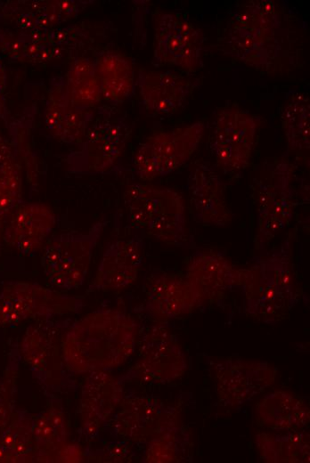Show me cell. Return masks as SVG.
Masks as SVG:
<instances>
[{
  "label": "cell",
  "instance_id": "6da1fadb",
  "mask_svg": "<svg viewBox=\"0 0 310 463\" xmlns=\"http://www.w3.org/2000/svg\"><path fill=\"white\" fill-rule=\"evenodd\" d=\"M138 325L126 313L102 308L72 321L66 329L61 349L72 375L110 371L134 353Z\"/></svg>",
  "mask_w": 310,
  "mask_h": 463
},
{
  "label": "cell",
  "instance_id": "7a4b0ae2",
  "mask_svg": "<svg viewBox=\"0 0 310 463\" xmlns=\"http://www.w3.org/2000/svg\"><path fill=\"white\" fill-rule=\"evenodd\" d=\"M223 46L233 59L271 73L288 54L282 14L272 0H249L235 8L224 30Z\"/></svg>",
  "mask_w": 310,
  "mask_h": 463
},
{
  "label": "cell",
  "instance_id": "3957f363",
  "mask_svg": "<svg viewBox=\"0 0 310 463\" xmlns=\"http://www.w3.org/2000/svg\"><path fill=\"white\" fill-rule=\"evenodd\" d=\"M241 286L250 315L266 322L284 317L297 297L290 240L249 269H243Z\"/></svg>",
  "mask_w": 310,
  "mask_h": 463
},
{
  "label": "cell",
  "instance_id": "277c9868",
  "mask_svg": "<svg viewBox=\"0 0 310 463\" xmlns=\"http://www.w3.org/2000/svg\"><path fill=\"white\" fill-rule=\"evenodd\" d=\"M123 200L130 223L147 236L170 246L189 244L184 201L176 191L135 183L126 188Z\"/></svg>",
  "mask_w": 310,
  "mask_h": 463
},
{
  "label": "cell",
  "instance_id": "5b68a950",
  "mask_svg": "<svg viewBox=\"0 0 310 463\" xmlns=\"http://www.w3.org/2000/svg\"><path fill=\"white\" fill-rule=\"evenodd\" d=\"M71 321L68 318L38 320L22 337L20 354L46 395L77 388L61 349L62 336Z\"/></svg>",
  "mask_w": 310,
  "mask_h": 463
},
{
  "label": "cell",
  "instance_id": "8992f818",
  "mask_svg": "<svg viewBox=\"0 0 310 463\" xmlns=\"http://www.w3.org/2000/svg\"><path fill=\"white\" fill-rule=\"evenodd\" d=\"M105 225L106 222L101 220L86 232H66L48 239L40 262L45 279L53 287L72 290L84 283Z\"/></svg>",
  "mask_w": 310,
  "mask_h": 463
},
{
  "label": "cell",
  "instance_id": "52a82bcc",
  "mask_svg": "<svg viewBox=\"0 0 310 463\" xmlns=\"http://www.w3.org/2000/svg\"><path fill=\"white\" fill-rule=\"evenodd\" d=\"M85 299L36 282L10 281L0 292V328L82 311Z\"/></svg>",
  "mask_w": 310,
  "mask_h": 463
},
{
  "label": "cell",
  "instance_id": "ba28073f",
  "mask_svg": "<svg viewBox=\"0 0 310 463\" xmlns=\"http://www.w3.org/2000/svg\"><path fill=\"white\" fill-rule=\"evenodd\" d=\"M204 131V123L196 121L148 136L134 157L138 177L143 181H151L178 169L197 150Z\"/></svg>",
  "mask_w": 310,
  "mask_h": 463
},
{
  "label": "cell",
  "instance_id": "9c48e42d",
  "mask_svg": "<svg viewBox=\"0 0 310 463\" xmlns=\"http://www.w3.org/2000/svg\"><path fill=\"white\" fill-rule=\"evenodd\" d=\"M293 176L294 167L281 159L271 164L258 180L256 241L260 248L292 220L295 211Z\"/></svg>",
  "mask_w": 310,
  "mask_h": 463
},
{
  "label": "cell",
  "instance_id": "30bf717a",
  "mask_svg": "<svg viewBox=\"0 0 310 463\" xmlns=\"http://www.w3.org/2000/svg\"><path fill=\"white\" fill-rule=\"evenodd\" d=\"M132 134L125 118H102L91 125L78 149L66 158L68 171L76 175L103 174L119 160Z\"/></svg>",
  "mask_w": 310,
  "mask_h": 463
},
{
  "label": "cell",
  "instance_id": "8fae6325",
  "mask_svg": "<svg viewBox=\"0 0 310 463\" xmlns=\"http://www.w3.org/2000/svg\"><path fill=\"white\" fill-rule=\"evenodd\" d=\"M204 36L201 29L172 12H159L154 22L152 63L194 72L203 66Z\"/></svg>",
  "mask_w": 310,
  "mask_h": 463
},
{
  "label": "cell",
  "instance_id": "7c38bea8",
  "mask_svg": "<svg viewBox=\"0 0 310 463\" xmlns=\"http://www.w3.org/2000/svg\"><path fill=\"white\" fill-rule=\"evenodd\" d=\"M259 118L236 106L220 109L215 118L211 150L224 170L245 169L255 148Z\"/></svg>",
  "mask_w": 310,
  "mask_h": 463
},
{
  "label": "cell",
  "instance_id": "4fadbf2b",
  "mask_svg": "<svg viewBox=\"0 0 310 463\" xmlns=\"http://www.w3.org/2000/svg\"><path fill=\"white\" fill-rule=\"evenodd\" d=\"M118 407L106 424L123 441L148 443L178 426L176 410L156 398L133 396L122 399Z\"/></svg>",
  "mask_w": 310,
  "mask_h": 463
},
{
  "label": "cell",
  "instance_id": "5bb4252c",
  "mask_svg": "<svg viewBox=\"0 0 310 463\" xmlns=\"http://www.w3.org/2000/svg\"><path fill=\"white\" fill-rule=\"evenodd\" d=\"M186 368V356L178 340L165 325L159 323L144 335L138 361L126 378L166 383L182 376Z\"/></svg>",
  "mask_w": 310,
  "mask_h": 463
},
{
  "label": "cell",
  "instance_id": "9a60e30c",
  "mask_svg": "<svg viewBox=\"0 0 310 463\" xmlns=\"http://www.w3.org/2000/svg\"><path fill=\"white\" fill-rule=\"evenodd\" d=\"M276 370L266 362L243 359L221 360L214 367L219 402L237 407L253 399L270 386Z\"/></svg>",
  "mask_w": 310,
  "mask_h": 463
},
{
  "label": "cell",
  "instance_id": "2e32d148",
  "mask_svg": "<svg viewBox=\"0 0 310 463\" xmlns=\"http://www.w3.org/2000/svg\"><path fill=\"white\" fill-rule=\"evenodd\" d=\"M123 399L122 382L108 371L88 373L81 388L79 436L94 440Z\"/></svg>",
  "mask_w": 310,
  "mask_h": 463
},
{
  "label": "cell",
  "instance_id": "e0dca14e",
  "mask_svg": "<svg viewBox=\"0 0 310 463\" xmlns=\"http://www.w3.org/2000/svg\"><path fill=\"white\" fill-rule=\"evenodd\" d=\"M143 254L144 242L140 236L110 242L86 293L120 290L134 283L142 268Z\"/></svg>",
  "mask_w": 310,
  "mask_h": 463
},
{
  "label": "cell",
  "instance_id": "ac0fdd59",
  "mask_svg": "<svg viewBox=\"0 0 310 463\" xmlns=\"http://www.w3.org/2000/svg\"><path fill=\"white\" fill-rule=\"evenodd\" d=\"M186 187L197 223L224 227L232 222V214L225 199L224 183L208 163L194 165Z\"/></svg>",
  "mask_w": 310,
  "mask_h": 463
},
{
  "label": "cell",
  "instance_id": "d6986e66",
  "mask_svg": "<svg viewBox=\"0 0 310 463\" xmlns=\"http://www.w3.org/2000/svg\"><path fill=\"white\" fill-rule=\"evenodd\" d=\"M56 224V215L43 202L21 201L9 218L3 243L24 256L43 248Z\"/></svg>",
  "mask_w": 310,
  "mask_h": 463
},
{
  "label": "cell",
  "instance_id": "ffe728a7",
  "mask_svg": "<svg viewBox=\"0 0 310 463\" xmlns=\"http://www.w3.org/2000/svg\"><path fill=\"white\" fill-rule=\"evenodd\" d=\"M201 303V297L185 275L159 272L148 279L144 309L156 320L185 315Z\"/></svg>",
  "mask_w": 310,
  "mask_h": 463
},
{
  "label": "cell",
  "instance_id": "44dd1931",
  "mask_svg": "<svg viewBox=\"0 0 310 463\" xmlns=\"http://www.w3.org/2000/svg\"><path fill=\"white\" fill-rule=\"evenodd\" d=\"M199 79L173 71L141 69L135 79L145 109L159 115H170L185 106L199 86Z\"/></svg>",
  "mask_w": 310,
  "mask_h": 463
},
{
  "label": "cell",
  "instance_id": "7402d4cb",
  "mask_svg": "<svg viewBox=\"0 0 310 463\" xmlns=\"http://www.w3.org/2000/svg\"><path fill=\"white\" fill-rule=\"evenodd\" d=\"M93 113L76 107L70 101L65 79L55 76L50 79L45 108V126L54 139L78 145L84 139Z\"/></svg>",
  "mask_w": 310,
  "mask_h": 463
},
{
  "label": "cell",
  "instance_id": "603a6c76",
  "mask_svg": "<svg viewBox=\"0 0 310 463\" xmlns=\"http://www.w3.org/2000/svg\"><path fill=\"white\" fill-rule=\"evenodd\" d=\"M242 275L243 269L236 268L224 256L216 252H198L189 261L185 277L204 302L241 286Z\"/></svg>",
  "mask_w": 310,
  "mask_h": 463
},
{
  "label": "cell",
  "instance_id": "cb8c5ba5",
  "mask_svg": "<svg viewBox=\"0 0 310 463\" xmlns=\"http://www.w3.org/2000/svg\"><path fill=\"white\" fill-rule=\"evenodd\" d=\"M256 422L280 431H298L309 423V408L302 399L285 392L275 391L264 396L255 405Z\"/></svg>",
  "mask_w": 310,
  "mask_h": 463
},
{
  "label": "cell",
  "instance_id": "d4e9b609",
  "mask_svg": "<svg viewBox=\"0 0 310 463\" xmlns=\"http://www.w3.org/2000/svg\"><path fill=\"white\" fill-rule=\"evenodd\" d=\"M49 405L33 416L34 462H53L56 452L69 441V427L61 401L48 394Z\"/></svg>",
  "mask_w": 310,
  "mask_h": 463
},
{
  "label": "cell",
  "instance_id": "484cf974",
  "mask_svg": "<svg viewBox=\"0 0 310 463\" xmlns=\"http://www.w3.org/2000/svg\"><path fill=\"white\" fill-rule=\"evenodd\" d=\"M93 61L102 100L118 104L132 95L135 85V70L126 55L107 51L98 54Z\"/></svg>",
  "mask_w": 310,
  "mask_h": 463
},
{
  "label": "cell",
  "instance_id": "4316f807",
  "mask_svg": "<svg viewBox=\"0 0 310 463\" xmlns=\"http://www.w3.org/2000/svg\"><path fill=\"white\" fill-rule=\"evenodd\" d=\"M0 19L20 30H47L69 20L62 0L12 1L0 7Z\"/></svg>",
  "mask_w": 310,
  "mask_h": 463
},
{
  "label": "cell",
  "instance_id": "83f0119b",
  "mask_svg": "<svg viewBox=\"0 0 310 463\" xmlns=\"http://www.w3.org/2000/svg\"><path fill=\"white\" fill-rule=\"evenodd\" d=\"M61 48L50 44L47 30L0 29V53L12 61L46 63L62 55Z\"/></svg>",
  "mask_w": 310,
  "mask_h": 463
},
{
  "label": "cell",
  "instance_id": "f1b7e54d",
  "mask_svg": "<svg viewBox=\"0 0 310 463\" xmlns=\"http://www.w3.org/2000/svg\"><path fill=\"white\" fill-rule=\"evenodd\" d=\"M256 445L261 459L268 462H308L309 439L306 433L286 431L268 432L256 435Z\"/></svg>",
  "mask_w": 310,
  "mask_h": 463
},
{
  "label": "cell",
  "instance_id": "f546056e",
  "mask_svg": "<svg viewBox=\"0 0 310 463\" xmlns=\"http://www.w3.org/2000/svg\"><path fill=\"white\" fill-rule=\"evenodd\" d=\"M64 79L69 97L76 107L88 110L102 100L94 64L89 58H76L70 63Z\"/></svg>",
  "mask_w": 310,
  "mask_h": 463
},
{
  "label": "cell",
  "instance_id": "4dcf8cb0",
  "mask_svg": "<svg viewBox=\"0 0 310 463\" xmlns=\"http://www.w3.org/2000/svg\"><path fill=\"white\" fill-rule=\"evenodd\" d=\"M288 146L292 150L310 146V101L307 95L294 92L287 98L281 115Z\"/></svg>",
  "mask_w": 310,
  "mask_h": 463
},
{
  "label": "cell",
  "instance_id": "1f68e13d",
  "mask_svg": "<svg viewBox=\"0 0 310 463\" xmlns=\"http://www.w3.org/2000/svg\"><path fill=\"white\" fill-rule=\"evenodd\" d=\"M33 416L18 410L0 435V462H33Z\"/></svg>",
  "mask_w": 310,
  "mask_h": 463
},
{
  "label": "cell",
  "instance_id": "d6a6232c",
  "mask_svg": "<svg viewBox=\"0 0 310 463\" xmlns=\"http://www.w3.org/2000/svg\"><path fill=\"white\" fill-rule=\"evenodd\" d=\"M22 166L18 158L0 167V254L3 232L13 211L22 201Z\"/></svg>",
  "mask_w": 310,
  "mask_h": 463
},
{
  "label": "cell",
  "instance_id": "836d02e7",
  "mask_svg": "<svg viewBox=\"0 0 310 463\" xmlns=\"http://www.w3.org/2000/svg\"><path fill=\"white\" fill-rule=\"evenodd\" d=\"M187 449L185 433L180 431L177 426L148 442L145 462H178L183 459Z\"/></svg>",
  "mask_w": 310,
  "mask_h": 463
},
{
  "label": "cell",
  "instance_id": "e575fe53",
  "mask_svg": "<svg viewBox=\"0 0 310 463\" xmlns=\"http://www.w3.org/2000/svg\"><path fill=\"white\" fill-rule=\"evenodd\" d=\"M130 453L126 441L112 442L101 452V459L105 462H124L129 458Z\"/></svg>",
  "mask_w": 310,
  "mask_h": 463
},
{
  "label": "cell",
  "instance_id": "d590c367",
  "mask_svg": "<svg viewBox=\"0 0 310 463\" xmlns=\"http://www.w3.org/2000/svg\"><path fill=\"white\" fill-rule=\"evenodd\" d=\"M85 458V451L78 444L68 442L56 452L53 462H80Z\"/></svg>",
  "mask_w": 310,
  "mask_h": 463
},
{
  "label": "cell",
  "instance_id": "8d00e7d4",
  "mask_svg": "<svg viewBox=\"0 0 310 463\" xmlns=\"http://www.w3.org/2000/svg\"><path fill=\"white\" fill-rule=\"evenodd\" d=\"M17 158L13 139L10 129V137H6L0 129V167Z\"/></svg>",
  "mask_w": 310,
  "mask_h": 463
}]
</instances>
